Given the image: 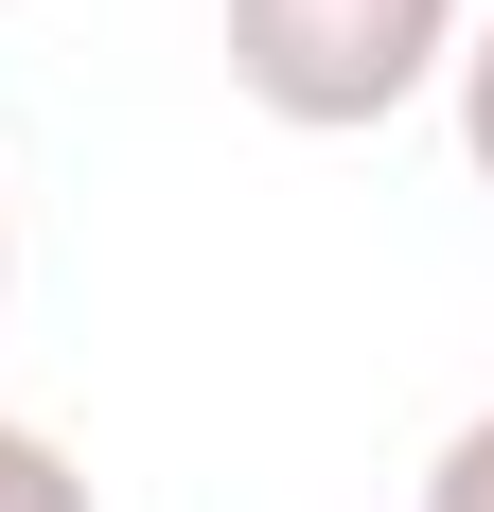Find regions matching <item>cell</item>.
Here are the masks:
<instances>
[{"label":"cell","mask_w":494,"mask_h":512,"mask_svg":"<svg viewBox=\"0 0 494 512\" xmlns=\"http://www.w3.org/2000/svg\"><path fill=\"white\" fill-rule=\"evenodd\" d=\"M477 0H230V89L300 142H371L459 71Z\"/></svg>","instance_id":"cell-1"},{"label":"cell","mask_w":494,"mask_h":512,"mask_svg":"<svg viewBox=\"0 0 494 512\" xmlns=\"http://www.w3.org/2000/svg\"><path fill=\"white\" fill-rule=\"evenodd\" d=\"M0 512H106V495H89V460H71L53 424H18V407H0Z\"/></svg>","instance_id":"cell-2"},{"label":"cell","mask_w":494,"mask_h":512,"mask_svg":"<svg viewBox=\"0 0 494 512\" xmlns=\"http://www.w3.org/2000/svg\"><path fill=\"white\" fill-rule=\"evenodd\" d=\"M442 106H459V159H477V195H494V18H459V71H442Z\"/></svg>","instance_id":"cell-3"},{"label":"cell","mask_w":494,"mask_h":512,"mask_svg":"<svg viewBox=\"0 0 494 512\" xmlns=\"http://www.w3.org/2000/svg\"><path fill=\"white\" fill-rule=\"evenodd\" d=\"M424 512H494V407L442 424V460H424Z\"/></svg>","instance_id":"cell-4"},{"label":"cell","mask_w":494,"mask_h":512,"mask_svg":"<svg viewBox=\"0 0 494 512\" xmlns=\"http://www.w3.org/2000/svg\"><path fill=\"white\" fill-rule=\"evenodd\" d=\"M0 318H18V212H0Z\"/></svg>","instance_id":"cell-5"}]
</instances>
